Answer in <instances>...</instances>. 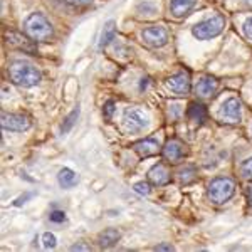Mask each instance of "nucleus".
Returning <instances> with one entry per match:
<instances>
[{"label": "nucleus", "instance_id": "f257e3e1", "mask_svg": "<svg viewBox=\"0 0 252 252\" xmlns=\"http://www.w3.org/2000/svg\"><path fill=\"white\" fill-rule=\"evenodd\" d=\"M9 78L15 86L20 88H34L42 79V74L37 67L24 61H14L9 64Z\"/></svg>", "mask_w": 252, "mask_h": 252}, {"label": "nucleus", "instance_id": "f03ea898", "mask_svg": "<svg viewBox=\"0 0 252 252\" xmlns=\"http://www.w3.org/2000/svg\"><path fill=\"white\" fill-rule=\"evenodd\" d=\"M24 32L35 42H49L54 37V27L44 14L34 12L24 20Z\"/></svg>", "mask_w": 252, "mask_h": 252}, {"label": "nucleus", "instance_id": "7ed1b4c3", "mask_svg": "<svg viewBox=\"0 0 252 252\" xmlns=\"http://www.w3.org/2000/svg\"><path fill=\"white\" fill-rule=\"evenodd\" d=\"M235 182L230 177H217L209 184L207 197L215 205H222L229 202L235 193Z\"/></svg>", "mask_w": 252, "mask_h": 252}, {"label": "nucleus", "instance_id": "20e7f679", "mask_svg": "<svg viewBox=\"0 0 252 252\" xmlns=\"http://www.w3.org/2000/svg\"><path fill=\"white\" fill-rule=\"evenodd\" d=\"M223 29H225V17L217 14L195 24L192 27V34H193V37L198 40H209V39H214V37H217V35H220Z\"/></svg>", "mask_w": 252, "mask_h": 252}, {"label": "nucleus", "instance_id": "39448f33", "mask_svg": "<svg viewBox=\"0 0 252 252\" xmlns=\"http://www.w3.org/2000/svg\"><path fill=\"white\" fill-rule=\"evenodd\" d=\"M141 39L143 42L146 44L148 47H153V49H158V47H163L168 44V31L161 26H150V27H145L141 31Z\"/></svg>", "mask_w": 252, "mask_h": 252}, {"label": "nucleus", "instance_id": "423d86ee", "mask_svg": "<svg viewBox=\"0 0 252 252\" xmlns=\"http://www.w3.org/2000/svg\"><path fill=\"white\" fill-rule=\"evenodd\" d=\"M148 116L145 115L141 109H136V108H128L125 111V116H123V125L126 128V131L129 133H140L148 126Z\"/></svg>", "mask_w": 252, "mask_h": 252}, {"label": "nucleus", "instance_id": "0eeeda50", "mask_svg": "<svg viewBox=\"0 0 252 252\" xmlns=\"http://www.w3.org/2000/svg\"><path fill=\"white\" fill-rule=\"evenodd\" d=\"M219 118L225 123H239L242 118V104L237 97H229L219 109Z\"/></svg>", "mask_w": 252, "mask_h": 252}, {"label": "nucleus", "instance_id": "6e6552de", "mask_svg": "<svg viewBox=\"0 0 252 252\" xmlns=\"http://www.w3.org/2000/svg\"><path fill=\"white\" fill-rule=\"evenodd\" d=\"M2 128L7 131H27L31 120L20 113H2Z\"/></svg>", "mask_w": 252, "mask_h": 252}, {"label": "nucleus", "instance_id": "1a4fd4ad", "mask_svg": "<svg viewBox=\"0 0 252 252\" xmlns=\"http://www.w3.org/2000/svg\"><path fill=\"white\" fill-rule=\"evenodd\" d=\"M166 86H168L170 91L177 96H187L190 93V88H192V81H190V74L189 72H177L172 78H168L166 81Z\"/></svg>", "mask_w": 252, "mask_h": 252}, {"label": "nucleus", "instance_id": "9d476101", "mask_svg": "<svg viewBox=\"0 0 252 252\" xmlns=\"http://www.w3.org/2000/svg\"><path fill=\"white\" fill-rule=\"evenodd\" d=\"M161 153H163V157L170 161V163H178V161H182L185 158L187 150H185V145L182 143L180 140L172 138V140H168L165 143Z\"/></svg>", "mask_w": 252, "mask_h": 252}, {"label": "nucleus", "instance_id": "9b49d317", "mask_svg": "<svg viewBox=\"0 0 252 252\" xmlns=\"http://www.w3.org/2000/svg\"><path fill=\"white\" fill-rule=\"evenodd\" d=\"M5 39L10 47L19 49V51L27 52V54H35V51H37V47L34 46V40L31 37H24L19 32H9V34L5 35Z\"/></svg>", "mask_w": 252, "mask_h": 252}, {"label": "nucleus", "instance_id": "f8f14e48", "mask_svg": "<svg viewBox=\"0 0 252 252\" xmlns=\"http://www.w3.org/2000/svg\"><path fill=\"white\" fill-rule=\"evenodd\" d=\"M133 148H135V152L141 158H148V157L157 155L158 148H160V145H158L157 138H145V140L136 141V143L133 145Z\"/></svg>", "mask_w": 252, "mask_h": 252}, {"label": "nucleus", "instance_id": "ddd939ff", "mask_svg": "<svg viewBox=\"0 0 252 252\" xmlns=\"http://www.w3.org/2000/svg\"><path fill=\"white\" fill-rule=\"evenodd\" d=\"M217 89H219V79L212 78V76H205V78H202L197 83L195 93H197V96H200V97H210L217 93Z\"/></svg>", "mask_w": 252, "mask_h": 252}, {"label": "nucleus", "instance_id": "4468645a", "mask_svg": "<svg viewBox=\"0 0 252 252\" xmlns=\"http://www.w3.org/2000/svg\"><path fill=\"white\" fill-rule=\"evenodd\" d=\"M148 180L152 182L153 185H166L170 180H172V177H170V172L168 168L163 165V163H157L153 165L152 168H150L148 172Z\"/></svg>", "mask_w": 252, "mask_h": 252}, {"label": "nucleus", "instance_id": "2eb2a0df", "mask_svg": "<svg viewBox=\"0 0 252 252\" xmlns=\"http://www.w3.org/2000/svg\"><path fill=\"white\" fill-rule=\"evenodd\" d=\"M197 0H170V14L177 19H182L195 7Z\"/></svg>", "mask_w": 252, "mask_h": 252}, {"label": "nucleus", "instance_id": "dca6fc26", "mask_svg": "<svg viewBox=\"0 0 252 252\" xmlns=\"http://www.w3.org/2000/svg\"><path fill=\"white\" fill-rule=\"evenodd\" d=\"M121 234L116 229H106L97 235V246L101 249H111L113 246H116V242L120 241Z\"/></svg>", "mask_w": 252, "mask_h": 252}, {"label": "nucleus", "instance_id": "f3484780", "mask_svg": "<svg viewBox=\"0 0 252 252\" xmlns=\"http://www.w3.org/2000/svg\"><path fill=\"white\" fill-rule=\"evenodd\" d=\"M187 116L193 123L202 125L207 120V108L202 103H190L189 109H187Z\"/></svg>", "mask_w": 252, "mask_h": 252}, {"label": "nucleus", "instance_id": "a211bd4d", "mask_svg": "<svg viewBox=\"0 0 252 252\" xmlns=\"http://www.w3.org/2000/svg\"><path fill=\"white\" fill-rule=\"evenodd\" d=\"M58 182L63 189H74L79 184V177L71 168H63L58 175Z\"/></svg>", "mask_w": 252, "mask_h": 252}, {"label": "nucleus", "instance_id": "6ab92c4d", "mask_svg": "<svg viewBox=\"0 0 252 252\" xmlns=\"http://www.w3.org/2000/svg\"><path fill=\"white\" fill-rule=\"evenodd\" d=\"M116 35V22L115 20H108L104 24V29L101 32V39H99V49H104L106 46L111 44V40H115Z\"/></svg>", "mask_w": 252, "mask_h": 252}, {"label": "nucleus", "instance_id": "aec40b11", "mask_svg": "<svg viewBox=\"0 0 252 252\" xmlns=\"http://www.w3.org/2000/svg\"><path fill=\"white\" fill-rule=\"evenodd\" d=\"M78 116H79V108H76L74 111L69 115L66 120H64V125H63V128H61V131L63 133H67L69 129L74 126V123H76V120H78Z\"/></svg>", "mask_w": 252, "mask_h": 252}, {"label": "nucleus", "instance_id": "412c9836", "mask_svg": "<svg viewBox=\"0 0 252 252\" xmlns=\"http://www.w3.org/2000/svg\"><path fill=\"white\" fill-rule=\"evenodd\" d=\"M241 175L247 180H252V157L242 161L241 165Z\"/></svg>", "mask_w": 252, "mask_h": 252}, {"label": "nucleus", "instance_id": "4be33fe9", "mask_svg": "<svg viewBox=\"0 0 252 252\" xmlns=\"http://www.w3.org/2000/svg\"><path fill=\"white\" fill-rule=\"evenodd\" d=\"M42 242H44V247H46V249H54L56 244H58V239H56L54 234L46 232L42 235Z\"/></svg>", "mask_w": 252, "mask_h": 252}, {"label": "nucleus", "instance_id": "5701e85b", "mask_svg": "<svg viewBox=\"0 0 252 252\" xmlns=\"http://www.w3.org/2000/svg\"><path fill=\"white\" fill-rule=\"evenodd\" d=\"M135 192L140 193V195H150L152 193V187H150L148 182H138V184H135Z\"/></svg>", "mask_w": 252, "mask_h": 252}, {"label": "nucleus", "instance_id": "b1692460", "mask_svg": "<svg viewBox=\"0 0 252 252\" xmlns=\"http://www.w3.org/2000/svg\"><path fill=\"white\" fill-rule=\"evenodd\" d=\"M193 173H195V170L193 168H185V170H182L180 172V180H182V184H190V182H193L195 180V177H193Z\"/></svg>", "mask_w": 252, "mask_h": 252}, {"label": "nucleus", "instance_id": "393cba45", "mask_svg": "<svg viewBox=\"0 0 252 252\" xmlns=\"http://www.w3.org/2000/svg\"><path fill=\"white\" fill-rule=\"evenodd\" d=\"M113 113H115V101H106L104 103V108H103V115L106 120H111V116H113Z\"/></svg>", "mask_w": 252, "mask_h": 252}, {"label": "nucleus", "instance_id": "a878e982", "mask_svg": "<svg viewBox=\"0 0 252 252\" xmlns=\"http://www.w3.org/2000/svg\"><path fill=\"white\" fill-rule=\"evenodd\" d=\"M49 219H51V222L61 223V222L66 220V214H64L63 210H52L51 215H49Z\"/></svg>", "mask_w": 252, "mask_h": 252}, {"label": "nucleus", "instance_id": "bb28decb", "mask_svg": "<svg viewBox=\"0 0 252 252\" xmlns=\"http://www.w3.org/2000/svg\"><path fill=\"white\" fill-rule=\"evenodd\" d=\"M242 32H244V35H246L247 39L252 40V17L244 20V24H242Z\"/></svg>", "mask_w": 252, "mask_h": 252}, {"label": "nucleus", "instance_id": "cd10ccee", "mask_svg": "<svg viewBox=\"0 0 252 252\" xmlns=\"http://www.w3.org/2000/svg\"><path fill=\"white\" fill-rule=\"evenodd\" d=\"M69 5H74V7H88L93 3V0H64Z\"/></svg>", "mask_w": 252, "mask_h": 252}, {"label": "nucleus", "instance_id": "c85d7f7f", "mask_svg": "<svg viewBox=\"0 0 252 252\" xmlns=\"http://www.w3.org/2000/svg\"><path fill=\"white\" fill-rule=\"evenodd\" d=\"M71 251H89L88 246H83V244H76V246L71 247Z\"/></svg>", "mask_w": 252, "mask_h": 252}, {"label": "nucleus", "instance_id": "c756f323", "mask_svg": "<svg viewBox=\"0 0 252 252\" xmlns=\"http://www.w3.org/2000/svg\"><path fill=\"white\" fill-rule=\"evenodd\" d=\"M155 251H173V246H166V244H161V246H157Z\"/></svg>", "mask_w": 252, "mask_h": 252}, {"label": "nucleus", "instance_id": "7c9ffc66", "mask_svg": "<svg viewBox=\"0 0 252 252\" xmlns=\"http://www.w3.org/2000/svg\"><path fill=\"white\" fill-rule=\"evenodd\" d=\"M247 202H249V205H252V185L247 189Z\"/></svg>", "mask_w": 252, "mask_h": 252}, {"label": "nucleus", "instance_id": "2f4dec72", "mask_svg": "<svg viewBox=\"0 0 252 252\" xmlns=\"http://www.w3.org/2000/svg\"><path fill=\"white\" fill-rule=\"evenodd\" d=\"M148 78H146V79H141V84H140V89H141V91H143V89H146V86H148Z\"/></svg>", "mask_w": 252, "mask_h": 252}]
</instances>
